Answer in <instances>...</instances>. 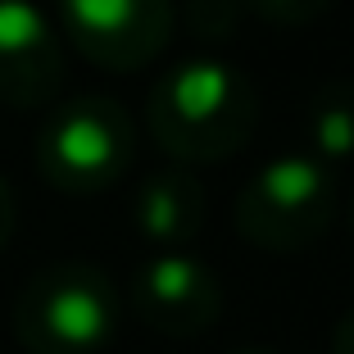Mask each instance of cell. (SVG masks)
Segmentation results:
<instances>
[{"instance_id":"5b68a950","label":"cell","mask_w":354,"mask_h":354,"mask_svg":"<svg viewBox=\"0 0 354 354\" xmlns=\"http://www.w3.org/2000/svg\"><path fill=\"white\" fill-rule=\"evenodd\" d=\"M64 37L82 59L109 73H136L173 37V0H55Z\"/></svg>"},{"instance_id":"277c9868","label":"cell","mask_w":354,"mask_h":354,"mask_svg":"<svg viewBox=\"0 0 354 354\" xmlns=\"http://www.w3.org/2000/svg\"><path fill=\"white\" fill-rule=\"evenodd\" d=\"M32 159L64 196H100L132 168L136 123L109 95H73L41 118Z\"/></svg>"},{"instance_id":"52a82bcc","label":"cell","mask_w":354,"mask_h":354,"mask_svg":"<svg viewBox=\"0 0 354 354\" xmlns=\"http://www.w3.org/2000/svg\"><path fill=\"white\" fill-rule=\"evenodd\" d=\"M64 86V37L32 0H0V104L41 109Z\"/></svg>"},{"instance_id":"7a4b0ae2","label":"cell","mask_w":354,"mask_h":354,"mask_svg":"<svg viewBox=\"0 0 354 354\" xmlns=\"http://www.w3.org/2000/svg\"><path fill=\"white\" fill-rule=\"evenodd\" d=\"M118 286L86 259L32 272L14 300V336L28 354H100L118 332Z\"/></svg>"},{"instance_id":"9a60e30c","label":"cell","mask_w":354,"mask_h":354,"mask_svg":"<svg viewBox=\"0 0 354 354\" xmlns=\"http://www.w3.org/2000/svg\"><path fill=\"white\" fill-rule=\"evenodd\" d=\"M345 223H350V232H354V191H350V200H345Z\"/></svg>"},{"instance_id":"3957f363","label":"cell","mask_w":354,"mask_h":354,"mask_svg":"<svg viewBox=\"0 0 354 354\" xmlns=\"http://www.w3.org/2000/svg\"><path fill=\"white\" fill-rule=\"evenodd\" d=\"M336 214H341L336 173L304 150H286L254 168L232 205L236 232L268 254H300L318 245L332 232Z\"/></svg>"},{"instance_id":"6da1fadb","label":"cell","mask_w":354,"mask_h":354,"mask_svg":"<svg viewBox=\"0 0 354 354\" xmlns=\"http://www.w3.org/2000/svg\"><path fill=\"white\" fill-rule=\"evenodd\" d=\"M146 127L177 168L223 164L250 146L259 127V86L245 68L218 55L182 59L150 86Z\"/></svg>"},{"instance_id":"4fadbf2b","label":"cell","mask_w":354,"mask_h":354,"mask_svg":"<svg viewBox=\"0 0 354 354\" xmlns=\"http://www.w3.org/2000/svg\"><path fill=\"white\" fill-rule=\"evenodd\" d=\"M332 354H354V309H345V318L332 332Z\"/></svg>"},{"instance_id":"ba28073f","label":"cell","mask_w":354,"mask_h":354,"mask_svg":"<svg viewBox=\"0 0 354 354\" xmlns=\"http://www.w3.org/2000/svg\"><path fill=\"white\" fill-rule=\"evenodd\" d=\"M209 218V196L200 187V177L187 168H159L150 173L132 196V227L141 241L164 250H182L205 232Z\"/></svg>"},{"instance_id":"30bf717a","label":"cell","mask_w":354,"mask_h":354,"mask_svg":"<svg viewBox=\"0 0 354 354\" xmlns=\"http://www.w3.org/2000/svg\"><path fill=\"white\" fill-rule=\"evenodd\" d=\"M336 0H241V10L272 28H309V23L327 19Z\"/></svg>"},{"instance_id":"7c38bea8","label":"cell","mask_w":354,"mask_h":354,"mask_svg":"<svg viewBox=\"0 0 354 354\" xmlns=\"http://www.w3.org/2000/svg\"><path fill=\"white\" fill-rule=\"evenodd\" d=\"M14 227H19V205H14V187L5 182V173H0V250L10 245Z\"/></svg>"},{"instance_id":"5bb4252c","label":"cell","mask_w":354,"mask_h":354,"mask_svg":"<svg viewBox=\"0 0 354 354\" xmlns=\"http://www.w3.org/2000/svg\"><path fill=\"white\" fill-rule=\"evenodd\" d=\"M232 354H277V350H268V345H245V350H232Z\"/></svg>"},{"instance_id":"9c48e42d","label":"cell","mask_w":354,"mask_h":354,"mask_svg":"<svg viewBox=\"0 0 354 354\" xmlns=\"http://www.w3.org/2000/svg\"><path fill=\"white\" fill-rule=\"evenodd\" d=\"M304 141L318 164L336 168L354 159V82L350 77H332L309 95L304 109Z\"/></svg>"},{"instance_id":"8fae6325","label":"cell","mask_w":354,"mask_h":354,"mask_svg":"<svg viewBox=\"0 0 354 354\" xmlns=\"http://www.w3.org/2000/svg\"><path fill=\"white\" fill-rule=\"evenodd\" d=\"M241 0H187V28L200 41H227L241 23Z\"/></svg>"},{"instance_id":"8992f818","label":"cell","mask_w":354,"mask_h":354,"mask_svg":"<svg viewBox=\"0 0 354 354\" xmlns=\"http://www.w3.org/2000/svg\"><path fill=\"white\" fill-rule=\"evenodd\" d=\"M132 313L150 332L173 336V341H191V336L209 332L223 313V286L205 259L187 250H164L150 254L132 277Z\"/></svg>"}]
</instances>
